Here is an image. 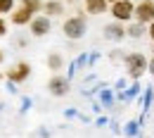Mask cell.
I'll use <instances>...</instances> for the list:
<instances>
[{"label":"cell","instance_id":"1","mask_svg":"<svg viewBox=\"0 0 154 138\" xmlns=\"http://www.w3.org/2000/svg\"><path fill=\"white\" fill-rule=\"evenodd\" d=\"M123 67H126L128 76H131L133 81H137V79H142V74L147 72L149 59L145 57V53H128L126 59H123Z\"/></svg>","mask_w":154,"mask_h":138},{"label":"cell","instance_id":"2","mask_svg":"<svg viewBox=\"0 0 154 138\" xmlns=\"http://www.w3.org/2000/svg\"><path fill=\"white\" fill-rule=\"evenodd\" d=\"M62 31L69 40H78L88 34V21H85V14H74V17H66L64 24H62Z\"/></svg>","mask_w":154,"mask_h":138},{"label":"cell","instance_id":"3","mask_svg":"<svg viewBox=\"0 0 154 138\" xmlns=\"http://www.w3.org/2000/svg\"><path fill=\"white\" fill-rule=\"evenodd\" d=\"M135 7H137V2H133V0H116L109 7V14L114 17V21L131 24V21H135Z\"/></svg>","mask_w":154,"mask_h":138},{"label":"cell","instance_id":"4","mask_svg":"<svg viewBox=\"0 0 154 138\" xmlns=\"http://www.w3.org/2000/svg\"><path fill=\"white\" fill-rule=\"evenodd\" d=\"M69 91H71V81H69V76H62V74L50 76V81H48V93H50L52 98H64Z\"/></svg>","mask_w":154,"mask_h":138},{"label":"cell","instance_id":"5","mask_svg":"<svg viewBox=\"0 0 154 138\" xmlns=\"http://www.w3.org/2000/svg\"><path fill=\"white\" fill-rule=\"evenodd\" d=\"M29 76H31V64L29 62H17L5 72V79L10 83H24Z\"/></svg>","mask_w":154,"mask_h":138},{"label":"cell","instance_id":"6","mask_svg":"<svg viewBox=\"0 0 154 138\" xmlns=\"http://www.w3.org/2000/svg\"><path fill=\"white\" fill-rule=\"evenodd\" d=\"M135 21L149 26L154 21V0H140L135 7Z\"/></svg>","mask_w":154,"mask_h":138},{"label":"cell","instance_id":"7","mask_svg":"<svg viewBox=\"0 0 154 138\" xmlns=\"http://www.w3.org/2000/svg\"><path fill=\"white\" fill-rule=\"evenodd\" d=\"M29 31H31V36L43 38V36H48V34L52 31V19L45 17V14H36V19L29 24Z\"/></svg>","mask_w":154,"mask_h":138},{"label":"cell","instance_id":"8","mask_svg":"<svg viewBox=\"0 0 154 138\" xmlns=\"http://www.w3.org/2000/svg\"><path fill=\"white\" fill-rule=\"evenodd\" d=\"M102 36H104V40L121 43V40L128 36V31H126V26H123L121 21H112V24H107V26L102 29Z\"/></svg>","mask_w":154,"mask_h":138},{"label":"cell","instance_id":"9","mask_svg":"<svg viewBox=\"0 0 154 138\" xmlns=\"http://www.w3.org/2000/svg\"><path fill=\"white\" fill-rule=\"evenodd\" d=\"M33 19H36V14H33V12L29 10V7H24V5H21V7H17V10H14L12 14H10V21H12L14 26H24V24H31Z\"/></svg>","mask_w":154,"mask_h":138},{"label":"cell","instance_id":"10","mask_svg":"<svg viewBox=\"0 0 154 138\" xmlns=\"http://www.w3.org/2000/svg\"><path fill=\"white\" fill-rule=\"evenodd\" d=\"M43 12H45V17H62L64 14V2L62 0H48L45 5H43Z\"/></svg>","mask_w":154,"mask_h":138},{"label":"cell","instance_id":"11","mask_svg":"<svg viewBox=\"0 0 154 138\" xmlns=\"http://www.w3.org/2000/svg\"><path fill=\"white\" fill-rule=\"evenodd\" d=\"M83 5H85V12L88 14H104L109 10V2L107 0H85Z\"/></svg>","mask_w":154,"mask_h":138},{"label":"cell","instance_id":"12","mask_svg":"<svg viewBox=\"0 0 154 138\" xmlns=\"http://www.w3.org/2000/svg\"><path fill=\"white\" fill-rule=\"evenodd\" d=\"M48 69L50 72H62V67H64V57L59 55V53H48Z\"/></svg>","mask_w":154,"mask_h":138},{"label":"cell","instance_id":"13","mask_svg":"<svg viewBox=\"0 0 154 138\" xmlns=\"http://www.w3.org/2000/svg\"><path fill=\"white\" fill-rule=\"evenodd\" d=\"M126 31H128V36H131V38H142V36L147 34V26H145V24H140V21H131V24L126 26Z\"/></svg>","mask_w":154,"mask_h":138},{"label":"cell","instance_id":"14","mask_svg":"<svg viewBox=\"0 0 154 138\" xmlns=\"http://www.w3.org/2000/svg\"><path fill=\"white\" fill-rule=\"evenodd\" d=\"M21 5H24V7H29L33 14H38L40 10H43V5H45V2H43V0H24Z\"/></svg>","mask_w":154,"mask_h":138},{"label":"cell","instance_id":"15","mask_svg":"<svg viewBox=\"0 0 154 138\" xmlns=\"http://www.w3.org/2000/svg\"><path fill=\"white\" fill-rule=\"evenodd\" d=\"M14 10V0H0V14H12Z\"/></svg>","mask_w":154,"mask_h":138},{"label":"cell","instance_id":"16","mask_svg":"<svg viewBox=\"0 0 154 138\" xmlns=\"http://www.w3.org/2000/svg\"><path fill=\"white\" fill-rule=\"evenodd\" d=\"M109 59H112V62H123L126 55H123V50H112V53H109Z\"/></svg>","mask_w":154,"mask_h":138},{"label":"cell","instance_id":"17","mask_svg":"<svg viewBox=\"0 0 154 138\" xmlns=\"http://www.w3.org/2000/svg\"><path fill=\"white\" fill-rule=\"evenodd\" d=\"M135 131H137V124H135V121H131V124L126 126V133H128V136H135Z\"/></svg>","mask_w":154,"mask_h":138},{"label":"cell","instance_id":"18","mask_svg":"<svg viewBox=\"0 0 154 138\" xmlns=\"http://www.w3.org/2000/svg\"><path fill=\"white\" fill-rule=\"evenodd\" d=\"M5 34H7V21L0 19V36H5Z\"/></svg>","mask_w":154,"mask_h":138},{"label":"cell","instance_id":"19","mask_svg":"<svg viewBox=\"0 0 154 138\" xmlns=\"http://www.w3.org/2000/svg\"><path fill=\"white\" fill-rule=\"evenodd\" d=\"M147 36H149V38H152V43H154V21L147 26Z\"/></svg>","mask_w":154,"mask_h":138},{"label":"cell","instance_id":"20","mask_svg":"<svg viewBox=\"0 0 154 138\" xmlns=\"http://www.w3.org/2000/svg\"><path fill=\"white\" fill-rule=\"evenodd\" d=\"M102 102H107V105H109V102H112V93H107V91H104V93H102Z\"/></svg>","mask_w":154,"mask_h":138},{"label":"cell","instance_id":"21","mask_svg":"<svg viewBox=\"0 0 154 138\" xmlns=\"http://www.w3.org/2000/svg\"><path fill=\"white\" fill-rule=\"evenodd\" d=\"M147 72H149V74H152V76H154V55H152V57H149V67H147Z\"/></svg>","mask_w":154,"mask_h":138},{"label":"cell","instance_id":"22","mask_svg":"<svg viewBox=\"0 0 154 138\" xmlns=\"http://www.w3.org/2000/svg\"><path fill=\"white\" fill-rule=\"evenodd\" d=\"M2 59H5V55H2V50H0V64H2Z\"/></svg>","mask_w":154,"mask_h":138},{"label":"cell","instance_id":"23","mask_svg":"<svg viewBox=\"0 0 154 138\" xmlns=\"http://www.w3.org/2000/svg\"><path fill=\"white\" fill-rule=\"evenodd\" d=\"M62 2H69V5H71V2H76V0H62Z\"/></svg>","mask_w":154,"mask_h":138},{"label":"cell","instance_id":"24","mask_svg":"<svg viewBox=\"0 0 154 138\" xmlns=\"http://www.w3.org/2000/svg\"><path fill=\"white\" fill-rule=\"evenodd\" d=\"M21 2H24V0H21Z\"/></svg>","mask_w":154,"mask_h":138}]
</instances>
